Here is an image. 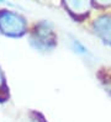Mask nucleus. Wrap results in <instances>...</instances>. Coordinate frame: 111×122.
<instances>
[{
	"instance_id": "f257e3e1",
	"label": "nucleus",
	"mask_w": 111,
	"mask_h": 122,
	"mask_svg": "<svg viewBox=\"0 0 111 122\" xmlns=\"http://www.w3.org/2000/svg\"><path fill=\"white\" fill-rule=\"evenodd\" d=\"M96 25L100 35L107 42H111V17H102L99 20L98 24H95V26Z\"/></svg>"
}]
</instances>
